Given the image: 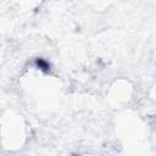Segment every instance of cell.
Listing matches in <instances>:
<instances>
[{
	"instance_id": "cell-1",
	"label": "cell",
	"mask_w": 156,
	"mask_h": 156,
	"mask_svg": "<svg viewBox=\"0 0 156 156\" xmlns=\"http://www.w3.org/2000/svg\"><path fill=\"white\" fill-rule=\"evenodd\" d=\"M38 66H39L41 70H48L49 68V64L45 62L44 60H39V61H38Z\"/></svg>"
}]
</instances>
